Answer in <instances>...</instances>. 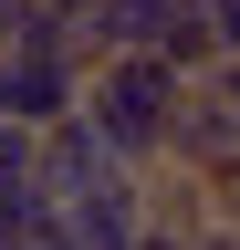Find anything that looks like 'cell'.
I'll list each match as a JSON object with an SVG mask.
<instances>
[{
	"label": "cell",
	"mask_w": 240,
	"mask_h": 250,
	"mask_svg": "<svg viewBox=\"0 0 240 250\" xmlns=\"http://www.w3.org/2000/svg\"><path fill=\"white\" fill-rule=\"evenodd\" d=\"M198 73H177V62L157 52H105L94 83H84V125L115 146V156H167L177 136V94H188Z\"/></svg>",
	"instance_id": "6da1fadb"
},
{
	"label": "cell",
	"mask_w": 240,
	"mask_h": 250,
	"mask_svg": "<svg viewBox=\"0 0 240 250\" xmlns=\"http://www.w3.org/2000/svg\"><path fill=\"white\" fill-rule=\"evenodd\" d=\"M209 31H219V62H240V0H198Z\"/></svg>",
	"instance_id": "7a4b0ae2"
}]
</instances>
